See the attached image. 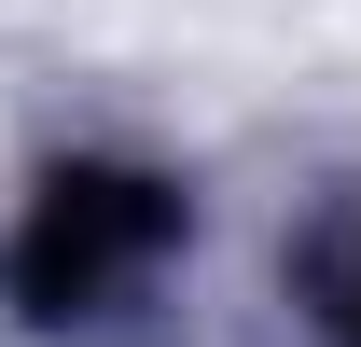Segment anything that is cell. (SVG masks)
<instances>
[{"instance_id":"cell-1","label":"cell","mask_w":361,"mask_h":347,"mask_svg":"<svg viewBox=\"0 0 361 347\" xmlns=\"http://www.w3.org/2000/svg\"><path fill=\"white\" fill-rule=\"evenodd\" d=\"M167 236H180V195L153 167H56L28 195V222H14L0 278H14L28 319H97V305H126L167 264Z\"/></svg>"},{"instance_id":"cell-2","label":"cell","mask_w":361,"mask_h":347,"mask_svg":"<svg viewBox=\"0 0 361 347\" xmlns=\"http://www.w3.org/2000/svg\"><path fill=\"white\" fill-rule=\"evenodd\" d=\"M334 319H348V347H361V264H348V292H334Z\"/></svg>"}]
</instances>
